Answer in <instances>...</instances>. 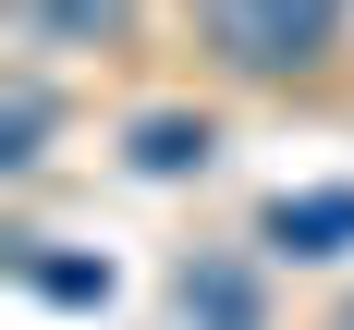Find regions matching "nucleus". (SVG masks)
<instances>
[{
    "mask_svg": "<svg viewBox=\"0 0 354 330\" xmlns=\"http://www.w3.org/2000/svg\"><path fill=\"white\" fill-rule=\"evenodd\" d=\"M342 37V0H208V49L232 73H306Z\"/></svg>",
    "mask_w": 354,
    "mask_h": 330,
    "instance_id": "1",
    "label": "nucleus"
},
{
    "mask_svg": "<svg viewBox=\"0 0 354 330\" xmlns=\"http://www.w3.org/2000/svg\"><path fill=\"white\" fill-rule=\"evenodd\" d=\"M269 245H281V257H354V183L269 196Z\"/></svg>",
    "mask_w": 354,
    "mask_h": 330,
    "instance_id": "2",
    "label": "nucleus"
},
{
    "mask_svg": "<svg viewBox=\"0 0 354 330\" xmlns=\"http://www.w3.org/2000/svg\"><path fill=\"white\" fill-rule=\"evenodd\" d=\"M208 110H147V122H135V172H159V183H171V172H208Z\"/></svg>",
    "mask_w": 354,
    "mask_h": 330,
    "instance_id": "3",
    "label": "nucleus"
},
{
    "mask_svg": "<svg viewBox=\"0 0 354 330\" xmlns=\"http://www.w3.org/2000/svg\"><path fill=\"white\" fill-rule=\"evenodd\" d=\"M183 318L196 330H257V282L232 257H196V269H183Z\"/></svg>",
    "mask_w": 354,
    "mask_h": 330,
    "instance_id": "4",
    "label": "nucleus"
},
{
    "mask_svg": "<svg viewBox=\"0 0 354 330\" xmlns=\"http://www.w3.org/2000/svg\"><path fill=\"white\" fill-rule=\"evenodd\" d=\"M12 269H25L49 306H110V257H37V245H25Z\"/></svg>",
    "mask_w": 354,
    "mask_h": 330,
    "instance_id": "5",
    "label": "nucleus"
},
{
    "mask_svg": "<svg viewBox=\"0 0 354 330\" xmlns=\"http://www.w3.org/2000/svg\"><path fill=\"white\" fill-rule=\"evenodd\" d=\"M37 135H49V86H12V98H0V159L25 172V159H37Z\"/></svg>",
    "mask_w": 354,
    "mask_h": 330,
    "instance_id": "6",
    "label": "nucleus"
},
{
    "mask_svg": "<svg viewBox=\"0 0 354 330\" xmlns=\"http://www.w3.org/2000/svg\"><path fill=\"white\" fill-rule=\"evenodd\" d=\"M122 12H135V0H37V25H49V37H110Z\"/></svg>",
    "mask_w": 354,
    "mask_h": 330,
    "instance_id": "7",
    "label": "nucleus"
},
{
    "mask_svg": "<svg viewBox=\"0 0 354 330\" xmlns=\"http://www.w3.org/2000/svg\"><path fill=\"white\" fill-rule=\"evenodd\" d=\"M342 330H354V318H342Z\"/></svg>",
    "mask_w": 354,
    "mask_h": 330,
    "instance_id": "8",
    "label": "nucleus"
}]
</instances>
